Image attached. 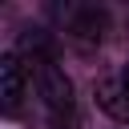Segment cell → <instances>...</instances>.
Returning a JSON list of instances; mask_svg holds the SVG:
<instances>
[{"label": "cell", "mask_w": 129, "mask_h": 129, "mask_svg": "<svg viewBox=\"0 0 129 129\" xmlns=\"http://www.w3.org/2000/svg\"><path fill=\"white\" fill-rule=\"evenodd\" d=\"M24 52H32V77H36V93L48 109V129H77V101H73V81L64 77V69L52 56V44L44 32H32L20 40Z\"/></svg>", "instance_id": "6da1fadb"}, {"label": "cell", "mask_w": 129, "mask_h": 129, "mask_svg": "<svg viewBox=\"0 0 129 129\" xmlns=\"http://www.w3.org/2000/svg\"><path fill=\"white\" fill-rule=\"evenodd\" d=\"M105 28H109L105 8L89 4V8H77V16L69 20V40H73L77 48H97L101 36H105Z\"/></svg>", "instance_id": "3957f363"}, {"label": "cell", "mask_w": 129, "mask_h": 129, "mask_svg": "<svg viewBox=\"0 0 129 129\" xmlns=\"http://www.w3.org/2000/svg\"><path fill=\"white\" fill-rule=\"evenodd\" d=\"M93 97H97V109H105L113 121H129V93H125V81L121 77H105L93 85Z\"/></svg>", "instance_id": "277c9868"}, {"label": "cell", "mask_w": 129, "mask_h": 129, "mask_svg": "<svg viewBox=\"0 0 129 129\" xmlns=\"http://www.w3.org/2000/svg\"><path fill=\"white\" fill-rule=\"evenodd\" d=\"M28 73L32 69L20 60V52H4L0 56V109L8 117H16L24 97H28Z\"/></svg>", "instance_id": "7a4b0ae2"}, {"label": "cell", "mask_w": 129, "mask_h": 129, "mask_svg": "<svg viewBox=\"0 0 129 129\" xmlns=\"http://www.w3.org/2000/svg\"><path fill=\"white\" fill-rule=\"evenodd\" d=\"M121 81H125V93H129V64H125V73H121Z\"/></svg>", "instance_id": "5b68a950"}]
</instances>
